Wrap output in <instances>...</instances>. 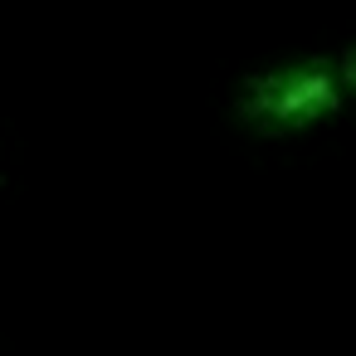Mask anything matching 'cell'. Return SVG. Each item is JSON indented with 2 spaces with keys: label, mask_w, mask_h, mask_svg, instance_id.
Returning <instances> with one entry per match:
<instances>
[{
  "label": "cell",
  "mask_w": 356,
  "mask_h": 356,
  "mask_svg": "<svg viewBox=\"0 0 356 356\" xmlns=\"http://www.w3.org/2000/svg\"><path fill=\"white\" fill-rule=\"evenodd\" d=\"M356 88V54H302L249 74L234 93V113L259 137H298L346 108Z\"/></svg>",
  "instance_id": "cell-1"
}]
</instances>
